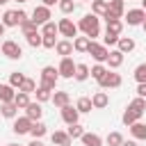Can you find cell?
<instances>
[{"instance_id":"6da1fadb","label":"cell","mask_w":146,"mask_h":146,"mask_svg":"<svg viewBox=\"0 0 146 146\" xmlns=\"http://www.w3.org/2000/svg\"><path fill=\"white\" fill-rule=\"evenodd\" d=\"M78 30L84 34V36H89L91 41H96V36H100V18L91 11V14H84L82 18H80V23H78Z\"/></svg>"},{"instance_id":"7a4b0ae2","label":"cell","mask_w":146,"mask_h":146,"mask_svg":"<svg viewBox=\"0 0 146 146\" xmlns=\"http://www.w3.org/2000/svg\"><path fill=\"white\" fill-rule=\"evenodd\" d=\"M23 21H27V14H25L23 9H7V11L2 14L5 27H21Z\"/></svg>"},{"instance_id":"3957f363","label":"cell","mask_w":146,"mask_h":146,"mask_svg":"<svg viewBox=\"0 0 146 146\" xmlns=\"http://www.w3.org/2000/svg\"><path fill=\"white\" fill-rule=\"evenodd\" d=\"M57 80H59V71L55 66H43L41 68V82L39 84H43L48 89H55L57 87Z\"/></svg>"},{"instance_id":"277c9868","label":"cell","mask_w":146,"mask_h":146,"mask_svg":"<svg viewBox=\"0 0 146 146\" xmlns=\"http://www.w3.org/2000/svg\"><path fill=\"white\" fill-rule=\"evenodd\" d=\"M2 55L7 59H21L23 57V48L18 46V41L7 39V41H2Z\"/></svg>"},{"instance_id":"5b68a950","label":"cell","mask_w":146,"mask_h":146,"mask_svg":"<svg viewBox=\"0 0 146 146\" xmlns=\"http://www.w3.org/2000/svg\"><path fill=\"white\" fill-rule=\"evenodd\" d=\"M98 64H103V62H107V55H110V50H107V46L105 43H98V41H91L89 43V50H87Z\"/></svg>"},{"instance_id":"8992f818","label":"cell","mask_w":146,"mask_h":146,"mask_svg":"<svg viewBox=\"0 0 146 146\" xmlns=\"http://www.w3.org/2000/svg\"><path fill=\"white\" fill-rule=\"evenodd\" d=\"M57 27H59V34H62V36H66V39H71V41L78 36V25H75L71 18H59Z\"/></svg>"},{"instance_id":"52a82bcc","label":"cell","mask_w":146,"mask_h":146,"mask_svg":"<svg viewBox=\"0 0 146 146\" xmlns=\"http://www.w3.org/2000/svg\"><path fill=\"white\" fill-rule=\"evenodd\" d=\"M32 119L25 114V116H16L14 119V125H11V130L16 132V135H30V130H32Z\"/></svg>"},{"instance_id":"ba28073f","label":"cell","mask_w":146,"mask_h":146,"mask_svg":"<svg viewBox=\"0 0 146 146\" xmlns=\"http://www.w3.org/2000/svg\"><path fill=\"white\" fill-rule=\"evenodd\" d=\"M52 18V14H50V7H46V5H39V7H34V11H32V21L41 27V25H46L48 21Z\"/></svg>"},{"instance_id":"9c48e42d","label":"cell","mask_w":146,"mask_h":146,"mask_svg":"<svg viewBox=\"0 0 146 146\" xmlns=\"http://www.w3.org/2000/svg\"><path fill=\"white\" fill-rule=\"evenodd\" d=\"M121 82H123V78H121L119 73L107 71V75H105L98 84H100V89H119V87H121Z\"/></svg>"},{"instance_id":"30bf717a","label":"cell","mask_w":146,"mask_h":146,"mask_svg":"<svg viewBox=\"0 0 146 146\" xmlns=\"http://www.w3.org/2000/svg\"><path fill=\"white\" fill-rule=\"evenodd\" d=\"M57 71H59V78H73L75 75V62L71 57H62Z\"/></svg>"},{"instance_id":"8fae6325","label":"cell","mask_w":146,"mask_h":146,"mask_svg":"<svg viewBox=\"0 0 146 146\" xmlns=\"http://www.w3.org/2000/svg\"><path fill=\"white\" fill-rule=\"evenodd\" d=\"M144 18H146V11H144V9H128V14H125V23L132 25V27L141 25Z\"/></svg>"},{"instance_id":"7c38bea8","label":"cell","mask_w":146,"mask_h":146,"mask_svg":"<svg viewBox=\"0 0 146 146\" xmlns=\"http://www.w3.org/2000/svg\"><path fill=\"white\" fill-rule=\"evenodd\" d=\"M62 110V119H64V123H78V119H80V112H78V107H73L71 103L68 105H64V107H59Z\"/></svg>"},{"instance_id":"4fadbf2b","label":"cell","mask_w":146,"mask_h":146,"mask_svg":"<svg viewBox=\"0 0 146 146\" xmlns=\"http://www.w3.org/2000/svg\"><path fill=\"white\" fill-rule=\"evenodd\" d=\"M73 41L71 39H62V41H57V46H55V52L57 55H62V57H71L73 55Z\"/></svg>"},{"instance_id":"5bb4252c","label":"cell","mask_w":146,"mask_h":146,"mask_svg":"<svg viewBox=\"0 0 146 146\" xmlns=\"http://www.w3.org/2000/svg\"><path fill=\"white\" fill-rule=\"evenodd\" d=\"M91 103H94V110H105V107L110 105V96H107L105 91H96V94L91 96Z\"/></svg>"},{"instance_id":"9a60e30c","label":"cell","mask_w":146,"mask_h":146,"mask_svg":"<svg viewBox=\"0 0 146 146\" xmlns=\"http://www.w3.org/2000/svg\"><path fill=\"white\" fill-rule=\"evenodd\" d=\"M50 141H52L55 146H68V144H71V137H68L66 130H55V132L50 135Z\"/></svg>"},{"instance_id":"2e32d148","label":"cell","mask_w":146,"mask_h":146,"mask_svg":"<svg viewBox=\"0 0 146 146\" xmlns=\"http://www.w3.org/2000/svg\"><path fill=\"white\" fill-rule=\"evenodd\" d=\"M123 64V52L116 48V50H110V55H107V68H119Z\"/></svg>"},{"instance_id":"e0dca14e","label":"cell","mask_w":146,"mask_h":146,"mask_svg":"<svg viewBox=\"0 0 146 146\" xmlns=\"http://www.w3.org/2000/svg\"><path fill=\"white\" fill-rule=\"evenodd\" d=\"M25 114H27L32 121H39V119H41V114H43V107H41V103H39V100H36V103L32 100V103L25 107Z\"/></svg>"},{"instance_id":"ac0fdd59","label":"cell","mask_w":146,"mask_h":146,"mask_svg":"<svg viewBox=\"0 0 146 146\" xmlns=\"http://www.w3.org/2000/svg\"><path fill=\"white\" fill-rule=\"evenodd\" d=\"M80 141H82V146H103V137L96 132H84L80 137Z\"/></svg>"},{"instance_id":"d6986e66","label":"cell","mask_w":146,"mask_h":146,"mask_svg":"<svg viewBox=\"0 0 146 146\" xmlns=\"http://www.w3.org/2000/svg\"><path fill=\"white\" fill-rule=\"evenodd\" d=\"M0 114H2L5 119H16V114H18L16 103H14V100H11V103H0Z\"/></svg>"},{"instance_id":"ffe728a7","label":"cell","mask_w":146,"mask_h":146,"mask_svg":"<svg viewBox=\"0 0 146 146\" xmlns=\"http://www.w3.org/2000/svg\"><path fill=\"white\" fill-rule=\"evenodd\" d=\"M130 135H132V139H146V123H141V121H135L132 125H130Z\"/></svg>"},{"instance_id":"44dd1931","label":"cell","mask_w":146,"mask_h":146,"mask_svg":"<svg viewBox=\"0 0 146 146\" xmlns=\"http://www.w3.org/2000/svg\"><path fill=\"white\" fill-rule=\"evenodd\" d=\"M16 98V89L11 84H0V103H11Z\"/></svg>"},{"instance_id":"7402d4cb","label":"cell","mask_w":146,"mask_h":146,"mask_svg":"<svg viewBox=\"0 0 146 146\" xmlns=\"http://www.w3.org/2000/svg\"><path fill=\"white\" fill-rule=\"evenodd\" d=\"M135 46H137V43H135V39H130V36H119L116 48H119L123 55H125V52H132V50H135Z\"/></svg>"},{"instance_id":"603a6c76","label":"cell","mask_w":146,"mask_h":146,"mask_svg":"<svg viewBox=\"0 0 146 146\" xmlns=\"http://www.w3.org/2000/svg\"><path fill=\"white\" fill-rule=\"evenodd\" d=\"M89 75H91V68L87 66V64H75V80L78 82H84V80H89Z\"/></svg>"},{"instance_id":"cb8c5ba5","label":"cell","mask_w":146,"mask_h":146,"mask_svg":"<svg viewBox=\"0 0 146 146\" xmlns=\"http://www.w3.org/2000/svg\"><path fill=\"white\" fill-rule=\"evenodd\" d=\"M50 100L55 103V107H64V105L71 103V96H68V91H55Z\"/></svg>"},{"instance_id":"d4e9b609","label":"cell","mask_w":146,"mask_h":146,"mask_svg":"<svg viewBox=\"0 0 146 146\" xmlns=\"http://www.w3.org/2000/svg\"><path fill=\"white\" fill-rule=\"evenodd\" d=\"M25 41H27V46H32V48H39V46L43 43V34H41V30L25 34Z\"/></svg>"},{"instance_id":"484cf974","label":"cell","mask_w":146,"mask_h":146,"mask_svg":"<svg viewBox=\"0 0 146 146\" xmlns=\"http://www.w3.org/2000/svg\"><path fill=\"white\" fill-rule=\"evenodd\" d=\"M89 43H91L89 36H75V39H73V48H75V52H87V50H89Z\"/></svg>"},{"instance_id":"4316f807","label":"cell","mask_w":146,"mask_h":146,"mask_svg":"<svg viewBox=\"0 0 146 146\" xmlns=\"http://www.w3.org/2000/svg\"><path fill=\"white\" fill-rule=\"evenodd\" d=\"M46 132H48V125H46L43 121H34V123H32V130H30V135H32L34 139H41Z\"/></svg>"},{"instance_id":"83f0119b","label":"cell","mask_w":146,"mask_h":146,"mask_svg":"<svg viewBox=\"0 0 146 146\" xmlns=\"http://www.w3.org/2000/svg\"><path fill=\"white\" fill-rule=\"evenodd\" d=\"M107 71H110V68H107L105 64H94V66H91V78H94L96 82H100V80L107 75Z\"/></svg>"},{"instance_id":"f1b7e54d","label":"cell","mask_w":146,"mask_h":146,"mask_svg":"<svg viewBox=\"0 0 146 146\" xmlns=\"http://www.w3.org/2000/svg\"><path fill=\"white\" fill-rule=\"evenodd\" d=\"M75 107H78V112H80V114H87V112H91V110H94V103H91V98L82 96V98H78Z\"/></svg>"},{"instance_id":"f546056e","label":"cell","mask_w":146,"mask_h":146,"mask_svg":"<svg viewBox=\"0 0 146 146\" xmlns=\"http://www.w3.org/2000/svg\"><path fill=\"white\" fill-rule=\"evenodd\" d=\"M34 94H36V100H39V103H46V100L52 98V89H48V87H43V84H39Z\"/></svg>"},{"instance_id":"4dcf8cb0","label":"cell","mask_w":146,"mask_h":146,"mask_svg":"<svg viewBox=\"0 0 146 146\" xmlns=\"http://www.w3.org/2000/svg\"><path fill=\"white\" fill-rule=\"evenodd\" d=\"M14 103H16V107H18V110H25V107H27L32 100H30V94H25V91H16Z\"/></svg>"},{"instance_id":"1f68e13d","label":"cell","mask_w":146,"mask_h":146,"mask_svg":"<svg viewBox=\"0 0 146 146\" xmlns=\"http://www.w3.org/2000/svg\"><path fill=\"white\" fill-rule=\"evenodd\" d=\"M139 119H141V116H139V114H137V112H135L132 107H128V110L123 112V116H121V121H123V123H125L128 128H130V125H132L135 121H139Z\"/></svg>"},{"instance_id":"d6a6232c","label":"cell","mask_w":146,"mask_h":146,"mask_svg":"<svg viewBox=\"0 0 146 146\" xmlns=\"http://www.w3.org/2000/svg\"><path fill=\"white\" fill-rule=\"evenodd\" d=\"M107 0H91V11L96 14V16H105V11H107Z\"/></svg>"},{"instance_id":"836d02e7","label":"cell","mask_w":146,"mask_h":146,"mask_svg":"<svg viewBox=\"0 0 146 146\" xmlns=\"http://www.w3.org/2000/svg\"><path fill=\"white\" fill-rule=\"evenodd\" d=\"M41 34H46V36H57V34H59L57 23H55V21H48L46 25H41Z\"/></svg>"},{"instance_id":"e575fe53","label":"cell","mask_w":146,"mask_h":146,"mask_svg":"<svg viewBox=\"0 0 146 146\" xmlns=\"http://www.w3.org/2000/svg\"><path fill=\"white\" fill-rule=\"evenodd\" d=\"M128 107H132V110H135V112H137L139 116H144V112H146V98L137 96V98H135V100H132V103H130Z\"/></svg>"},{"instance_id":"d590c367","label":"cell","mask_w":146,"mask_h":146,"mask_svg":"<svg viewBox=\"0 0 146 146\" xmlns=\"http://www.w3.org/2000/svg\"><path fill=\"white\" fill-rule=\"evenodd\" d=\"M36 87H39V84H36L32 78H25V80H23V84L18 87V91H25V94H34V91H36Z\"/></svg>"},{"instance_id":"8d00e7d4","label":"cell","mask_w":146,"mask_h":146,"mask_svg":"<svg viewBox=\"0 0 146 146\" xmlns=\"http://www.w3.org/2000/svg\"><path fill=\"white\" fill-rule=\"evenodd\" d=\"M66 132H68V137H71V139H80V137L84 135V128H82L80 123H71Z\"/></svg>"},{"instance_id":"74e56055","label":"cell","mask_w":146,"mask_h":146,"mask_svg":"<svg viewBox=\"0 0 146 146\" xmlns=\"http://www.w3.org/2000/svg\"><path fill=\"white\" fill-rule=\"evenodd\" d=\"M57 7H59V11H62V14L66 16V14H73L78 5H75L73 0H59V5H57Z\"/></svg>"},{"instance_id":"f35d334b","label":"cell","mask_w":146,"mask_h":146,"mask_svg":"<svg viewBox=\"0 0 146 146\" xmlns=\"http://www.w3.org/2000/svg\"><path fill=\"white\" fill-rule=\"evenodd\" d=\"M105 144H107V146H121V144H123V135H121V132H110V135L105 137Z\"/></svg>"},{"instance_id":"ab89813d","label":"cell","mask_w":146,"mask_h":146,"mask_svg":"<svg viewBox=\"0 0 146 146\" xmlns=\"http://www.w3.org/2000/svg\"><path fill=\"white\" fill-rule=\"evenodd\" d=\"M121 30H123V23H121V18H112V21H107V30H105V32L121 34Z\"/></svg>"},{"instance_id":"60d3db41","label":"cell","mask_w":146,"mask_h":146,"mask_svg":"<svg viewBox=\"0 0 146 146\" xmlns=\"http://www.w3.org/2000/svg\"><path fill=\"white\" fill-rule=\"evenodd\" d=\"M36 30H39V25H36L32 18L23 21V25H21V32H23V36H25V34H30V32H36Z\"/></svg>"},{"instance_id":"b9f144b4","label":"cell","mask_w":146,"mask_h":146,"mask_svg":"<svg viewBox=\"0 0 146 146\" xmlns=\"http://www.w3.org/2000/svg\"><path fill=\"white\" fill-rule=\"evenodd\" d=\"M23 80H25V75H23V73H18V71H14V73L9 75V84H11L14 89H18V87L23 84Z\"/></svg>"},{"instance_id":"7bdbcfd3","label":"cell","mask_w":146,"mask_h":146,"mask_svg":"<svg viewBox=\"0 0 146 146\" xmlns=\"http://www.w3.org/2000/svg\"><path fill=\"white\" fill-rule=\"evenodd\" d=\"M135 80L137 82H146V64H139V66H135Z\"/></svg>"},{"instance_id":"ee69618b","label":"cell","mask_w":146,"mask_h":146,"mask_svg":"<svg viewBox=\"0 0 146 146\" xmlns=\"http://www.w3.org/2000/svg\"><path fill=\"white\" fill-rule=\"evenodd\" d=\"M119 36H121V34H114V32H105V46H116V43H119Z\"/></svg>"},{"instance_id":"f6af8a7d","label":"cell","mask_w":146,"mask_h":146,"mask_svg":"<svg viewBox=\"0 0 146 146\" xmlns=\"http://www.w3.org/2000/svg\"><path fill=\"white\" fill-rule=\"evenodd\" d=\"M41 46H43V48H55V46H57V39H55V36H46V34H43V43H41Z\"/></svg>"},{"instance_id":"bcb514c9","label":"cell","mask_w":146,"mask_h":146,"mask_svg":"<svg viewBox=\"0 0 146 146\" xmlns=\"http://www.w3.org/2000/svg\"><path fill=\"white\" fill-rule=\"evenodd\" d=\"M137 96L146 98V82H137Z\"/></svg>"},{"instance_id":"7dc6e473","label":"cell","mask_w":146,"mask_h":146,"mask_svg":"<svg viewBox=\"0 0 146 146\" xmlns=\"http://www.w3.org/2000/svg\"><path fill=\"white\" fill-rule=\"evenodd\" d=\"M41 5H46V7H55V5H59V0H41Z\"/></svg>"},{"instance_id":"c3c4849f","label":"cell","mask_w":146,"mask_h":146,"mask_svg":"<svg viewBox=\"0 0 146 146\" xmlns=\"http://www.w3.org/2000/svg\"><path fill=\"white\" fill-rule=\"evenodd\" d=\"M121 146H137V139H128V141L123 139V144H121Z\"/></svg>"},{"instance_id":"681fc988","label":"cell","mask_w":146,"mask_h":146,"mask_svg":"<svg viewBox=\"0 0 146 146\" xmlns=\"http://www.w3.org/2000/svg\"><path fill=\"white\" fill-rule=\"evenodd\" d=\"M27 146H43V144H41V139H32Z\"/></svg>"},{"instance_id":"f907efd6","label":"cell","mask_w":146,"mask_h":146,"mask_svg":"<svg viewBox=\"0 0 146 146\" xmlns=\"http://www.w3.org/2000/svg\"><path fill=\"white\" fill-rule=\"evenodd\" d=\"M2 34H5V23L0 21V36H2Z\"/></svg>"},{"instance_id":"816d5d0a","label":"cell","mask_w":146,"mask_h":146,"mask_svg":"<svg viewBox=\"0 0 146 146\" xmlns=\"http://www.w3.org/2000/svg\"><path fill=\"white\" fill-rule=\"evenodd\" d=\"M141 9H144V11H146V0H141Z\"/></svg>"},{"instance_id":"f5cc1de1","label":"cell","mask_w":146,"mask_h":146,"mask_svg":"<svg viewBox=\"0 0 146 146\" xmlns=\"http://www.w3.org/2000/svg\"><path fill=\"white\" fill-rule=\"evenodd\" d=\"M14 2H18V5H23V2H27V0H14Z\"/></svg>"},{"instance_id":"db71d44e","label":"cell","mask_w":146,"mask_h":146,"mask_svg":"<svg viewBox=\"0 0 146 146\" xmlns=\"http://www.w3.org/2000/svg\"><path fill=\"white\" fill-rule=\"evenodd\" d=\"M141 27H144V32H146V18H144V23H141Z\"/></svg>"},{"instance_id":"11a10c76","label":"cell","mask_w":146,"mask_h":146,"mask_svg":"<svg viewBox=\"0 0 146 146\" xmlns=\"http://www.w3.org/2000/svg\"><path fill=\"white\" fill-rule=\"evenodd\" d=\"M7 2H9V0H0V5H7Z\"/></svg>"},{"instance_id":"9f6ffc18","label":"cell","mask_w":146,"mask_h":146,"mask_svg":"<svg viewBox=\"0 0 146 146\" xmlns=\"http://www.w3.org/2000/svg\"><path fill=\"white\" fill-rule=\"evenodd\" d=\"M7 146H21V144H7Z\"/></svg>"},{"instance_id":"6f0895ef","label":"cell","mask_w":146,"mask_h":146,"mask_svg":"<svg viewBox=\"0 0 146 146\" xmlns=\"http://www.w3.org/2000/svg\"><path fill=\"white\" fill-rule=\"evenodd\" d=\"M84 2H91V0H84Z\"/></svg>"}]
</instances>
